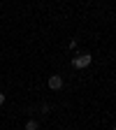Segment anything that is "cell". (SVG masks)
I'll list each match as a JSON object with an SVG mask.
<instances>
[{"label":"cell","mask_w":116,"mask_h":130,"mask_svg":"<svg viewBox=\"0 0 116 130\" xmlns=\"http://www.w3.org/2000/svg\"><path fill=\"white\" fill-rule=\"evenodd\" d=\"M91 60H93V56H91V54H79V56L72 60V65H74L77 70H81V68H88Z\"/></svg>","instance_id":"obj_1"},{"label":"cell","mask_w":116,"mask_h":130,"mask_svg":"<svg viewBox=\"0 0 116 130\" xmlns=\"http://www.w3.org/2000/svg\"><path fill=\"white\" fill-rule=\"evenodd\" d=\"M46 86L51 88V91H60L63 88V77L60 74H51V77L46 79Z\"/></svg>","instance_id":"obj_2"},{"label":"cell","mask_w":116,"mask_h":130,"mask_svg":"<svg viewBox=\"0 0 116 130\" xmlns=\"http://www.w3.org/2000/svg\"><path fill=\"white\" fill-rule=\"evenodd\" d=\"M26 130H40V123H37L35 119H28V121H26Z\"/></svg>","instance_id":"obj_3"},{"label":"cell","mask_w":116,"mask_h":130,"mask_svg":"<svg viewBox=\"0 0 116 130\" xmlns=\"http://www.w3.org/2000/svg\"><path fill=\"white\" fill-rule=\"evenodd\" d=\"M5 105V93H0V107Z\"/></svg>","instance_id":"obj_4"}]
</instances>
